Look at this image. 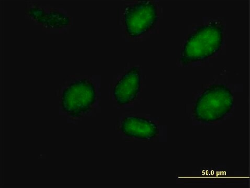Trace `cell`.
Here are the masks:
<instances>
[{"label": "cell", "mask_w": 250, "mask_h": 188, "mask_svg": "<svg viewBox=\"0 0 250 188\" xmlns=\"http://www.w3.org/2000/svg\"><path fill=\"white\" fill-rule=\"evenodd\" d=\"M223 39V28L217 21L198 27L183 46L181 62L187 65L209 58L219 52Z\"/></svg>", "instance_id": "6da1fadb"}, {"label": "cell", "mask_w": 250, "mask_h": 188, "mask_svg": "<svg viewBox=\"0 0 250 188\" xmlns=\"http://www.w3.org/2000/svg\"><path fill=\"white\" fill-rule=\"evenodd\" d=\"M96 99L93 84L87 79H80L70 84L62 93V106L72 117H79L89 111Z\"/></svg>", "instance_id": "3957f363"}, {"label": "cell", "mask_w": 250, "mask_h": 188, "mask_svg": "<svg viewBox=\"0 0 250 188\" xmlns=\"http://www.w3.org/2000/svg\"><path fill=\"white\" fill-rule=\"evenodd\" d=\"M121 131L125 135L142 140H152L158 135L159 130L153 121L139 117H127L123 119Z\"/></svg>", "instance_id": "8992f818"}, {"label": "cell", "mask_w": 250, "mask_h": 188, "mask_svg": "<svg viewBox=\"0 0 250 188\" xmlns=\"http://www.w3.org/2000/svg\"><path fill=\"white\" fill-rule=\"evenodd\" d=\"M233 94L223 84H213L198 98L194 108L196 119L206 124L221 120L234 106Z\"/></svg>", "instance_id": "7a4b0ae2"}, {"label": "cell", "mask_w": 250, "mask_h": 188, "mask_svg": "<svg viewBox=\"0 0 250 188\" xmlns=\"http://www.w3.org/2000/svg\"><path fill=\"white\" fill-rule=\"evenodd\" d=\"M141 88V74L136 67L129 69L116 84L113 95L117 104H128L135 99Z\"/></svg>", "instance_id": "5b68a950"}, {"label": "cell", "mask_w": 250, "mask_h": 188, "mask_svg": "<svg viewBox=\"0 0 250 188\" xmlns=\"http://www.w3.org/2000/svg\"><path fill=\"white\" fill-rule=\"evenodd\" d=\"M124 18L128 34L132 38L139 37L156 25L158 18L157 6L150 1L138 2L127 7Z\"/></svg>", "instance_id": "277c9868"}]
</instances>
